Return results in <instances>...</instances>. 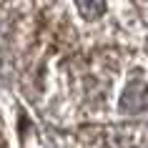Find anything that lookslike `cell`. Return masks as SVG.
<instances>
[{
    "instance_id": "1",
    "label": "cell",
    "mask_w": 148,
    "mask_h": 148,
    "mask_svg": "<svg viewBox=\"0 0 148 148\" xmlns=\"http://www.w3.org/2000/svg\"><path fill=\"white\" fill-rule=\"evenodd\" d=\"M138 136L133 128H95L83 138V148H136Z\"/></svg>"
}]
</instances>
